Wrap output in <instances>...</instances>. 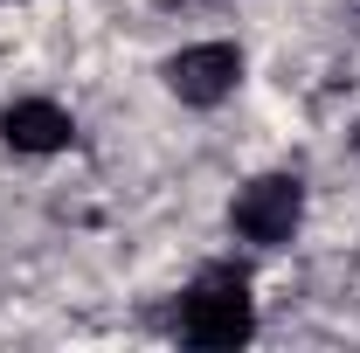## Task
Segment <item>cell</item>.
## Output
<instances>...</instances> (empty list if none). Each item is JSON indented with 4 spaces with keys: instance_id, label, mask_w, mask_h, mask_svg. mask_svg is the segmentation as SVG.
Instances as JSON below:
<instances>
[{
    "instance_id": "cell-4",
    "label": "cell",
    "mask_w": 360,
    "mask_h": 353,
    "mask_svg": "<svg viewBox=\"0 0 360 353\" xmlns=\"http://www.w3.org/2000/svg\"><path fill=\"white\" fill-rule=\"evenodd\" d=\"M0 139H7L14 153H63V146L77 139V125H70L63 104H49V97H21V104L0 111Z\"/></svg>"
},
{
    "instance_id": "cell-2",
    "label": "cell",
    "mask_w": 360,
    "mask_h": 353,
    "mask_svg": "<svg viewBox=\"0 0 360 353\" xmlns=\"http://www.w3.org/2000/svg\"><path fill=\"white\" fill-rule=\"evenodd\" d=\"M298 215H305V187H298L291 174H264V180H250V187L236 194V208H229L236 236H243V243H264V250L291 243Z\"/></svg>"
},
{
    "instance_id": "cell-3",
    "label": "cell",
    "mask_w": 360,
    "mask_h": 353,
    "mask_svg": "<svg viewBox=\"0 0 360 353\" xmlns=\"http://www.w3.org/2000/svg\"><path fill=\"white\" fill-rule=\"evenodd\" d=\"M236 77H243V56H236V42H194L180 49L174 63H167V90H174L180 104H222L229 90H236Z\"/></svg>"
},
{
    "instance_id": "cell-5",
    "label": "cell",
    "mask_w": 360,
    "mask_h": 353,
    "mask_svg": "<svg viewBox=\"0 0 360 353\" xmlns=\"http://www.w3.org/2000/svg\"><path fill=\"white\" fill-rule=\"evenodd\" d=\"M354 146H360V132H354Z\"/></svg>"
},
{
    "instance_id": "cell-1",
    "label": "cell",
    "mask_w": 360,
    "mask_h": 353,
    "mask_svg": "<svg viewBox=\"0 0 360 353\" xmlns=\"http://www.w3.org/2000/svg\"><path fill=\"white\" fill-rule=\"evenodd\" d=\"M180 333L194 347H243L257 333V312H250V284L243 270H201L187 305H180Z\"/></svg>"
}]
</instances>
